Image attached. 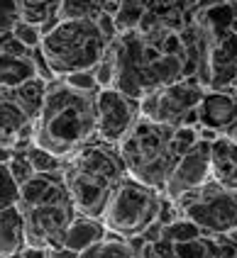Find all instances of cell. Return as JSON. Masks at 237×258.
I'll return each instance as SVG.
<instances>
[{
  "instance_id": "1",
  "label": "cell",
  "mask_w": 237,
  "mask_h": 258,
  "mask_svg": "<svg viewBox=\"0 0 237 258\" xmlns=\"http://www.w3.org/2000/svg\"><path fill=\"white\" fill-rule=\"evenodd\" d=\"M103 61L108 63V71L98 78V83H110V88L134 102L191 73L188 46L174 29L118 32Z\"/></svg>"
},
{
  "instance_id": "2",
  "label": "cell",
  "mask_w": 237,
  "mask_h": 258,
  "mask_svg": "<svg viewBox=\"0 0 237 258\" xmlns=\"http://www.w3.org/2000/svg\"><path fill=\"white\" fill-rule=\"evenodd\" d=\"M198 139L201 134L196 127H174L139 115L120 139L118 154L132 180L164 192L178 158Z\"/></svg>"
},
{
  "instance_id": "3",
  "label": "cell",
  "mask_w": 237,
  "mask_h": 258,
  "mask_svg": "<svg viewBox=\"0 0 237 258\" xmlns=\"http://www.w3.org/2000/svg\"><path fill=\"white\" fill-rule=\"evenodd\" d=\"M96 137V98L66 81L46 88L32 124V144L57 158H69Z\"/></svg>"
},
{
  "instance_id": "4",
  "label": "cell",
  "mask_w": 237,
  "mask_h": 258,
  "mask_svg": "<svg viewBox=\"0 0 237 258\" xmlns=\"http://www.w3.org/2000/svg\"><path fill=\"white\" fill-rule=\"evenodd\" d=\"M17 207L25 224V246L44 251L64 244L66 229L78 217L61 171L34 173L20 185Z\"/></svg>"
},
{
  "instance_id": "5",
  "label": "cell",
  "mask_w": 237,
  "mask_h": 258,
  "mask_svg": "<svg viewBox=\"0 0 237 258\" xmlns=\"http://www.w3.org/2000/svg\"><path fill=\"white\" fill-rule=\"evenodd\" d=\"M64 183L78 215L101 219L115 187L125 180L122 158L110 144H86L61 163Z\"/></svg>"
},
{
  "instance_id": "6",
  "label": "cell",
  "mask_w": 237,
  "mask_h": 258,
  "mask_svg": "<svg viewBox=\"0 0 237 258\" xmlns=\"http://www.w3.org/2000/svg\"><path fill=\"white\" fill-rule=\"evenodd\" d=\"M108 15L101 20H59L42 34V56L57 76L93 71L105 58L113 29H108Z\"/></svg>"
},
{
  "instance_id": "7",
  "label": "cell",
  "mask_w": 237,
  "mask_h": 258,
  "mask_svg": "<svg viewBox=\"0 0 237 258\" xmlns=\"http://www.w3.org/2000/svg\"><path fill=\"white\" fill-rule=\"evenodd\" d=\"M164 207V192L147 187L137 180H122L113 198L108 200V207L103 212V224L108 231L118 236H139L159 222Z\"/></svg>"
},
{
  "instance_id": "8",
  "label": "cell",
  "mask_w": 237,
  "mask_h": 258,
  "mask_svg": "<svg viewBox=\"0 0 237 258\" xmlns=\"http://www.w3.org/2000/svg\"><path fill=\"white\" fill-rule=\"evenodd\" d=\"M178 212L206 234H235L237 231V190L215 185L208 180L176 200Z\"/></svg>"
},
{
  "instance_id": "9",
  "label": "cell",
  "mask_w": 237,
  "mask_h": 258,
  "mask_svg": "<svg viewBox=\"0 0 237 258\" xmlns=\"http://www.w3.org/2000/svg\"><path fill=\"white\" fill-rule=\"evenodd\" d=\"M203 95H206L203 83L188 76L171 86L154 90L145 100H139V115L164 122V124H174V127H193L198 122L196 110Z\"/></svg>"
},
{
  "instance_id": "10",
  "label": "cell",
  "mask_w": 237,
  "mask_h": 258,
  "mask_svg": "<svg viewBox=\"0 0 237 258\" xmlns=\"http://www.w3.org/2000/svg\"><path fill=\"white\" fill-rule=\"evenodd\" d=\"M196 3L198 0H125L113 15V25L118 32H125V29L181 32Z\"/></svg>"
},
{
  "instance_id": "11",
  "label": "cell",
  "mask_w": 237,
  "mask_h": 258,
  "mask_svg": "<svg viewBox=\"0 0 237 258\" xmlns=\"http://www.w3.org/2000/svg\"><path fill=\"white\" fill-rule=\"evenodd\" d=\"M93 98H96V137L105 144H120V139L130 132L134 119L139 117V107H134V100L110 86L101 88Z\"/></svg>"
},
{
  "instance_id": "12",
  "label": "cell",
  "mask_w": 237,
  "mask_h": 258,
  "mask_svg": "<svg viewBox=\"0 0 237 258\" xmlns=\"http://www.w3.org/2000/svg\"><path fill=\"white\" fill-rule=\"evenodd\" d=\"M210 142L213 139H203L201 137L183 156L178 158L176 168H174L169 183L164 187V198L166 200L176 202L178 198L203 187L210 180Z\"/></svg>"
},
{
  "instance_id": "13",
  "label": "cell",
  "mask_w": 237,
  "mask_h": 258,
  "mask_svg": "<svg viewBox=\"0 0 237 258\" xmlns=\"http://www.w3.org/2000/svg\"><path fill=\"white\" fill-rule=\"evenodd\" d=\"M34 117H37V110L22 102V98L0 90V146L5 149L17 146L22 142L25 132L34 124Z\"/></svg>"
},
{
  "instance_id": "14",
  "label": "cell",
  "mask_w": 237,
  "mask_h": 258,
  "mask_svg": "<svg viewBox=\"0 0 237 258\" xmlns=\"http://www.w3.org/2000/svg\"><path fill=\"white\" fill-rule=\"evenodd\" d=\"M198 124L210 129V132H220L230 134L237 127V98H232L225 90H208L198 102Z\"/></svg>"
},
{
  "instance_id": "15",
  "label": "cell",
  "mask_w": 237,
  "mask_h": 258,
  "mask_svg": "<svg viewBox=\"0 0 237 258\" xmlns=\"http://www.w3.org/2000/svg\"><path fill=\"white\" fill-rule=\"evenodd\" d=\"M208 86L213 90H225L237 86V34L230 32L213 42L208 51Z\"/></svg>"
},
{
  "instance_id": "16",
  "label": "cell",
  "mask_w": 237,
  "mask_h": 258,
  "mask_svg": "<svg viewBox=\"0 0 237 258\" xmlns=\"http://www.w3.org/2000/svg\"><path fill=\"white\" fill-rule=\"evenodd\" d=\"M210 180L220 187L237 190V142L227 134L210 142Z\"/></svg>"
},
{
  "instance_id": "17",
  "label": "cell",
  "mask_w": 237,
  "mask_h": 258,
  "mask_svg": "<svg viewBox=\"0 0 237 258\" xmlns=\"http://www.w3.org/2000/svg\"><path fill=\"white\" fill-rule=\"evenodd\" d=\"M105 224L103 219H96V217H86V215H78L71 222V227L66 229V236H64V244L66 248H71L76 253H83L88 251L90 246L101 244L105 239Z\"/></svg>"
},
{
  "instance_id": "18",
  "label": "cell",
  "mask_w": 237,
  "mask_h": 258,
  "mask_svg": "<svg viewBox=\"0 0 237 258\" xmlns=\"http://www.w3.org/2000/svg\"><path fill=\"white\" fill-rule=\"evenodd\" d=\"M37 63L30 56L0 51V90H15L37 81Z\"/></svg>"
},
{
  "instance_id": "19",
  "label": "cell",
  "mask_w": 237,
  "mask_h": 258,
  "mask_svg": "<svg viewBox=\"0 0 237 258\" xmlns=\"http://www.w3.org/2000/svg\"><path fill=\"white\" fill-rule=\"evenodd\" d=\"M25 248V224L20 207L0 210V256H13Z\"/></svg>"
},
{
  "instance_id": "20",
  "label": "cell",
  "mask_w": 237,
  "mask_h": 258,
  "mask_svg": "<svg viewBox=\"0 0 237 258\" xmlns=\"http://www.w3.org/2000/svg\"><path fill=\"white\" fill-rule=\"evenodd\" d=\"M17 5H20V22L39 27L42 34L59 22L61 0H17Z\"/></svg>"
},
{
  "instance_id": "21",
  "label": "cell",
  "mask_w": 237,
  "mask_h": 258,
  "mask_svg": "<svg viewBox=\"0 0 237 258\" xmlns=\"http://www.w3.org/2000/svg\"><path fill=\"white\" fill-rule=\"evenodd\" d=\"M108 10L105 0H61L59 20H101Z\"/></svg>"
},
{
  "instance_id": "22",
  "label": "cell",
  "mask_w": 237,
  "mask_h": 258,
  "mask_svg": "<svg viewBox=\"0 0 237 258\" xmlns=\"http://www.w3.org/2000/svg\"><path fill=\"white\" fill-rule=\"evenodd\" d=\"M174 256L176 258H218V248L203 236H193L183 241H174Z\"/></svg>"
},
{
  "instance_id": "23",
  "label": "cell",
  "mask_w": 237,
  "mask_h": 258,
  "mask_svg": "<svg viewBox=\"0 0 237 258\" xmlns=\"http://www.w3.org/2000/svg\"><path fill=\"white\" fill-rule=\"evenodd\" d=\"M78 258H139V256L127 244H122V241H108V239H103L101 244L90 246L88 251L78 253Z\"/></svg>"
},
{
  "instance_id": "24",
  "label": "cell",
  "mask_w": 237,
  "mask_h": 258,
  "mask_svg": "<svg viewBox=\"0 0 237 258\" xmlns=\"http://www.w3.org/2000/svg\"><path fill=\"white\" fill-rule=\"evenodd\" d=\"M17 202H20V185L13 178L8 163H0V210L15 207Z\"/></svg>"
},
{
  "instance_id": "25",
  "label": "cell",
  "mask_w": 237,
  "mask_h": 258,
  "mask_svg": "<svg viewBox=\"0 0 237 258\" xmlns=\"http://www.w3.org/2000/svg\"><path fill=\"white\" fill-rule=\"evenodd\" d=\"M30 161L32 166H34V171L37 173H52V171H61V158L52 156L49 151H44V149H39V146H32L30 149Z\"/></svg>"
},
{
  "instance_id": "26",
  "label": "cell",
  "mask_w": 237,
  "mask_h": 258,
  "mask_svg": "<svg viewBox=\"0 0 237 258\" xmlns=\"http://www.w3.org/2000/svg\"><path fill=\"white\" fill-rule=\"evenodd\" d=\"M20 25V5L17 0H0V34L15 32Z\"/></svg>"
},
{
  "instance_id": "27",
  "label": "cell",
  "mask_w": 237,
  "mask_h": 258,
  "mask_svg": "<svg viewBox=\"0 0 237 258\" xmlns=\"http://www.w3.org/2000/svg\"><path fill=\"white\" fill-rule=\"evenodd\" d=\"M8 168H10V173H13V178L17 180V185H22V183H27L32 175H34V166H32V161L30 156L25 154H20V156H13L10 161H8Z\"/></svg>"
},
{
  "instance_id": "28",
  "label": "cell",
  "mask_w": 237,
  "mask_h": 258,
  "mask_svg": "<svg viewBox=\"0 0 237 258\" xmlns=\"http://www.w3.org/2000/svg\"><path fill=\"white\" fill-rule=\"evenodd\" d=\"M139 258H176L174 256V241L169 239H157V241H147L139 251Z\"/></svg>"
},
{
  "instance_id": "29",
  "label": "cell",
  "mask_w": 237,
  "mask_h": 258,
  "mask_svg": "<svg viewBox=\"0 0 237 258\" xmlns=\"http://www.w3.org/2000/svg\"><path fill=\"white\" fill-rule=\"evenodd\" d=\"M15 37H17V42L25 44V46H39V42H42V29L20 22L15 27Z\"/></svg>"
},
{
  "instance_id": "30",
  "label": "cell",
  "mask_w": 237,
  "mask_h": 258,
  "mask_svg": "<svg viewBox=\"0 0 237 258\" xmlns=\"http://www.w3.org/2000/svg\"><path fill=\"white\" fill-rule=\"evenodd\" d=\"M66 83H69L71 88H76V90H86V93H90L93 88L98 86V78H96L90 71H81V73L66 76Z\"/></svg>"
},
{
  "instance_id": "31",
  "label": "cell",
  "mask_w": 237,
  "mask_h": 258,
  "mask_svg": "<svg viewBox=\"0 0 237 258\" xmlns=\"http://www.w3.org/2000/svg\"><path fill=\"white\" fill-rule=\"evenodd\" d=\"M44 258H78V253L66 248V246H54V248H46Z\"/></svg>"
},
{
  "instance_id": "32",
  "label": "cell",
  "mask_w": 237,
  "mask_h": 258,
  "mask_svg": "<svg viewBox=\"0 0 237 258\" xmlns=\"http://www.w3.org/2000/svg\"><path fill=\"white\" fill-rule=\"evenodd\" d=\"M22 253H25V258H44L46 256L44 248H30V246H25Z\"/></svg>"
},
{
  "instance_id": "33",
  "label": "cell",
  "mask_w": 237,
  "mask_h": 258,
  "mask_svg": "<svg viewBox=\"0 0 237 258\" xmlns=\"http://www.w3.org/2000/svg\"><path fill=\"white\" fill-rule=\"evenodd\" d=\"M13 158V149H5V146H0V163H8Z\"/></svg>"
},
{
  "instance_id": "34",
  "label": "cell",
  "mask_w": 237,
  "mask_h": 258,
  "mask_svg": "<svg viewBox=\"0 0 237 258\" xmlns=\"http://www.w3.org/2000/svg\"><path fill=\"white\" fill-rule=\"evenodd\" d=\"M105 3H108V8H115V10H118V8L122 5V3H125V0H105Z\"/></svg>"
},
{
  "instance_id": "35",
  "label": "cell",
  "mask_w": 237,
  "mask_h": 258,
  "mask_svg": "<svg viewBox=\"0 0 237 258\" xmlns=\"http://www.w3.org/2000/svg\"><path fill=\"white\" fill-rule=\"evenodd\" d=\"M8 258H25V253H22V251H17V253H13V256H8Z\"/></svg>"
},
{
  "instance_id": "36",
  "label": "cell",
  "mask_w": 237,
  "mask_h": 258,
  "mask_svg": "<svg viewBox=\"0 0 237 258\" xmlns=\"http://www.w3.org/2000/svg\"><path fill=\"white\" fill-rule=\"evenodd\" d=\"M227 137H232V139H235V142H237V127L232 129V132H230V134H227Z\"/></svg>"
},
{
  "instance_id": "37",
  "label": "cell",
  "mask_w": 237,
  "mask_h": 258,
  "mask_svg": "<svg viewBox=\"0 0 237 258\" xmlns=\"http://www.w3.org/2000/svg\"><path fill=\"white\" fill-rule=\"evenodd\" d=\"M0 258H8V256H0Z\"/></svg>"
}]
</instances>
